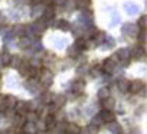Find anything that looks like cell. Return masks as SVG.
Masks as SVG:
<instances>
[{
	"label": "cell",
	"instance_id": "6da1fadb",
	"mask_svg": "<svg viewBox=\"0 0 147 134\" xmlns=\"http://www.w3.org/2000/svg\"><path fill=\"white\" fill-rule=\"evenodd\" d=\"M40 74H42V75H40V85L45 87V88L51 87V84H52V78H53L52 72H51L49 69H42Z\"/></svg>",
	"mask_w": 147,
	"mask_h": 134
},
{
	"label": "cell",
	"instance_id": "7a4b0ae2",
	"mask_svg": "<svg viewBox=\"0 0 147 134\" xmlns=\"http://www.w3.org/2000/svg\"><path fill=\"white\" fill-rule=\"evenodd\" d=\"M98 117L101 118L102 123H108V124L114 123V120H115V114L113 111H107V110H101L98 112Z\"/></svg>",
	"mask_w": 147,
	"mask_h": 134
},
{
	"label": "cell",
	"instance_id": "3957f363",
	"mask_svg": "<svg viewBox=\"0 0 147 134\" xmlns=\"http://www.w3.org/2000/svg\"><path fill=\"white\" fill-rule=\"evenodd\" d=\"M71 90H72V92H74V94H82V92H84V90H85V81H84V79H81V78L75 79V81L72 82Z\"/></svg>",
	"mask_w": 147,
	"mask_h": 134
},
{
	"label": "cell",
	"instance_id": "277c9868",
	"mask_svg": "<svg viewBox=\"0 0 147 134\" xmlns=\"http://www.w3.org/2000/svg\"><path fill=\"white\" fill-rule=\"evenodd\" d=\"M114 69H115V63H114L110 58L105 59V61L102 62V65H101V71L105 72V74H108V75H111V74L114 72Z\"/></svg>",
	"mask_w": 147,
	"mask_h": 134
},
{
	"label": "cell",
	"instance_id": "5b68a950",
	"mask_svg": "<svg viewBox=\"0 0 147 134\" xmlns=\"http://www.w3.org/2000/svg\"><path fill=\"white\" fill-rule=\"evenodd\" d=\"M55 127H56V117H55V114H48L45 117V130L49 131V130H52Z\"/></svg>",
	"mask_w": 147,
	"mask_h": 134
},
{
	"label": "cell",
	"instance_id": "8992f818",
	"mask_svg": "<svg viewBox=\"0 0 147 134\" xmlns=\"http://www.w3.org/2000/svg\"><path fill=\"white\" fill-rule=\"evenodd\" d=\"M130 82H131V81H128L127 78H120V79L117 81V88H118V91H120V92H128V91H130Z\"/></svg>",
	"mask_w": 147,
	"mask_h": 134
},
{
	"label": "cell",
	"instance_id": "52a82bcc",
	"mask_svg": "<svg viewBox=\"0 0 147 134\" xmlns=\"http://www.w3.org/2000/svg\"><path fill=\"white\" fill-rule=\"evenodd\" d=\"M144 88V82L141 79H136L133 82H130V91L128 92H133V94H138L141 90Z\"/></svg>",
	"mask_w": 147,
	"mask_h": 134
},
{
	"label": "cell",
	"instance_id": "ba28073f",
	"mask_svg": "<svg viewBox=\"0 0 147 134\" xmlns=\"http://www.w3.org/2000/svg\"><path fill=\"white\" fill-rule=\"evenodd\" d=\"M3 102H5V107L6 110H15V105H16V98L12 97V95H5L3 97Z\"/></svg>",
	"mask_w": 147,
	"mask_h": 134
},
{
	"label": "cell",
	"instance_id": "9c48e42d",
	"mask_svg": "<svg viewBox=\"0 0 147 134\" xmlns=\"http://www.w3.org/2000/svg\"><path fill=\"white\" fill-rule=\"evenodd\" d=\"M55 9H53V6H46L45 9H43V13H42V18L43 19H46V20H52L53 18H55Z\"/></svg>",
	"mask_w": 147,
	"mask_h": 134
},
{
	"label": "cell",
	"instance_id": "30bf717a",
	"mask_svg": "<svg viewBox=\"0 0 147 134\" xmlns=\"http://www.w3.org/2000/svg\"><path fill=\"white\" fill-rule=\"evenodd\" d=\"M22 130H23V134H36V124L26 121V123L23 124Z\"/></svg>",
	"mask_w": 147,
	"mask_h": 134
},
{
	"label": "cell",
	"instance_id": "8fae6325",
	"mask_svg": "<svg viewBox=\"0 0 147 134\" xmlns=\"http://www.w3.org/2000/svg\"><path fill=\"white\" fill-rule=\"evenodd\" d=\"M146 55V52H144V48L143 46H136V48H133V51H131V55L130 56H133L134 59H143V56Z\"/></svg>",
	"mask_w": 147,
	"mask_h": 134
},
{
	"label": "cell",
	"instance_id": "7c38bea8",
	"mask_svg": "<svg viewBox=\"0 0 147 134\" xmlns=\"http://www.w3.org/2000/svg\"><path fill=\"white\" fill-rule=\"evenodd\" d=\"M87 46H88V42H87L84 38H78V39L75 40V45H74V48H75L78 52H80V51H85V49H88Z\"/></svg>",
	"mask_w": 147,
	"mask_h": 134
},
{
	"label": "cell",
	"instance_id": "4fadbf2b",
	"mask_svg": "<svg viewBox=\"0 0 147 134\" xmlns=\"http://www.w3.org/2000/svg\"><path fill=\"white\" fill-rule=\"evenodd\" d=\"M65 131H66V134H80L81 128H80L77 124L69 123V124H66V127H65Z\"/></svg>",
	"mask_w": 147,
	"mask_h": 134
},
{
	"label": "cell",
	"instance_id": "5bb4252c",
	"mask_svg": "<svg viewBox=\"0 0 147 134\" xmlns=\"http://www.w3.org/2000/svg\"><path fill=\"white\" fill-rule=\"evenodd\" d=\"M52 102L56 105L58 110H61V108L63 107V104L66 102V97H65V95H56V97L52 100Z\"/></svg>",
	"mask_w": 147,
	"mask_h": 134
},
{
	"label": "cell",
	"instance_id": "9a60e30c",
	"mask_svg": "<svg viewBox=\"0 0 147 134\" xmlns=\"http://www.w3.org/2000/svg\"><path fill=\"white\" fill-rule=\"evenodd\" d=\"M114 107H115V101H114V98H107V100L102 101V110L113 111Z\"/></svg>",
	"mask_w": 147,
	"mask_h": 134
},
{
	"label": "cell",
	"instance_id": "2e32d148",
	"mask_svg": "<svg viewBox=\"0 0 147 134\" xmlns=\"http://www.w3.org/2000/svg\"><path fill=\"white\" fill-rule=\"evenodd\" d=\"M75 6L81 10H85L91 6V0H75Z\"/></svg>",
	"mask_w": 147,
	"mask_h": 134
},
{
	"label": "cell",
	"instance_id": "e0dca14e",
	"mask_svg": "<svg viewBox=\"0 0 147 134\" xmlns=\"http://www.w3.org/2000/svg\"><path fill=\"white\" fill-rule=\"evenodd\" d=\"M29 68H30V63L29 62H20V65H19V72L22 74V75H28V72H29Z\"/></svg>",
	"mask_w": 147,
	"mask_h": 134
},
{
	"label": "cell",
	"instance_id": "ac0fdd59",
	"mask_svg": "<svg viewBox=\"0 0 147 134\" xmlns=\"http://www.w3.org/2000/svg\"><path fill=\"white\" fill-rule=\"evenodd\" d=\"M12 58H13V55H10L9 52H5L2 56H0V59H2V63H3L5 66H10Z\"/></svg>",
	"mask_w": 147,
	"mask_h": 134
},
{
	"label": "cell",
	"instance_id": "d6986e66",
	"mask_svg": "<svg viewBox=\"0 0 147 134\" xmlns=\"http://www.w3.org/2000/svg\"><path fill=\"white\" fill-rule=\"evenodd\" d=\"M98 98H100L101 101H104V100L110 98V90H108L107 87H104V88H100V91H98Z\"/></svg>",
	"mask_w": 147,
	"mask_h": 134
},
{
	"label": "cell",
	"instance_id": "ffe728a7",
	"mask_svg": "<svg viewBox=\"0 0 147 134\" xmlns=\"http://www.w3.org/2000/svg\"><path fill=\"white\" fill-rule=\"evenodd\" d=\"M52 100H53V97H52L51 92L45 91V92L42 94V104H43V105H49V104L52 102Z\"/></svg>",
	"mask_w": 147,
	"mask_h": 134
},
{
	"label": "cell",
	"instance_id": "44dd1931",
	"mask_svg": "<svg viewBox=\"0 0 147 134\" xmlns=\"http://www.w3.org/2000/svg\"><path fill=\"white\" fill-rule=\"evenodd\" d=\"M115 55L118 56V59H120V61H124V59L130 58V52H128L127 49H120V51H117V53H115Z\"/></svg>",
	"mask_w": 147,
	"mask_h": 134
},
{
	"label": "cell",
	"instance_id": "7402d4cb",
	"mask_svg": "<svg viewBox=\"0 0 147 134\" xmlns=\"http://www.w3.org/2000/svg\"><path fill=\"white\" fill-rule=\"evenodd\" d=\"M56 28H59L61 30H69L71 29V25L66 22V20H58V23H56Z\"/></svg>",
	"mask_w": 147,
	"mask_h": 134
},
{
	"label": "cell",
	"instance_id": "603a6c76",
	"mask_svg": "<svg viewBox=\"0 0 147 134\" xmlns=\"http://www.w3.org/2000/svg\"><path fill=\"white\" fill-rule=\"evenodd\" d=\"M30 43H32V40H30L29 38H20V40H19V46H20V48H23V49L29 48V46H30Z\"/></svg>",
	"mask_w": 147,
	"mask_h": 134
},
{
	"label": "cell",
	"instance_id": "cb8c5ba5",
	"mask_svg": "<svg viewBox=\"0 0 147 134\" xmlns=\"http://www.w3.org/2000/svg\"><path fill=\"white\" fill-rule=\"evenodd\" d=\"M110 130H111L113 133H115V134H120V133H121V127H120V124H117V123H111Z\"/></svg>",
	"mask_w": 147,
	"mask_h": 134
},
{
	"label": "cell",
	"instance_id": "d4e9b609",
	"mask_svg": "<svg viewBox=\"0 0 147 134\" xmlns=\"http://www.w3.org/2000/svg\"><path fill=\"white\" fill-rule=\"evenodd\" d=\"M20 56H15L13 55V58H12V62H10V66H15V68H19V65H20Z\"/></svg>",
	"mask_w": 147,
	"mask_h": 134
},
{
	"label": "cell",
	"instance_id": "484cf974",
	"mask_svg": "<svg viewBox=\"0 0 147 134\" xmlns=\"http://www.w3.org/2000/svg\"><path fill=\"white\" fill-rule=\"evenodd\" d=\"M146 16H141L140 19H138V28L141 29V30H146Z\"/></svg>",
	"mask_w": 147,
	"mask_h": 134
},
{
	"label": "cell",
	"instance_id": "4316f807",
	"mask_svg": "<svg viewBox=\"0 0 147 134\" xmlns=\"http://www.w3.org/2000/svg\"><path fill=\"white\" fill-rule=\"evenodd\" d=\"M144 38H146V30H141L138 35V40H140V46L144 45Z\"/></svg>",
	"mask_w": 147,
	"mask_h": 134
},
{
	"label": "cell",
	"instance_id": "83f0119b",
	"mask_svg": "<svg viewBox=\"0 0 147 134\" xmlns=\"http://www.w3.org/2000/svg\"><path fill=\"white\" fill-rule=\"evenodd\" d=\"M56 111H58L56 105H55L53 102H51V104H49V114H53V112H56Z\"/></svg>",
	"mask_w": 147,
	"mask_h": 134
},
{
	"label": "cell",
	"instance_id": "f1b7e54d",
	"mask_svg": "<svg viewBox=\"0 0 147 134\" xmlns=\"http://www.w3.org/2000/svg\"><path fill=\"white\" fill-rule=\"evenodd\" d=\"M66 2H68V0H53V5H56V6H63Z\"/></svg>",
	"mask_w": 147,
	"mask_h": 134
},
{
	"label": "cell",
	"instance_id": "f546056e",
	"mask_svg": "<svg viewBox=\"0 0 147 134\" xmlns=\"http://www.w3.org/2000/svg\"><path fill=\"white\" fill-rule=\"evenodd\" d=\"M77 52H78V51H77L75 48H72V49H69V55H71L72 58H75V55H77Z\"/></svg>",
	"mask_w": 147,
	"mask_h": 134
},
{
	"label": "cell",
	"instance_id": "4dcf8cb0",
	"mask_svg": "<svg viewBox=\"0 0 147 134\" xmlns=\"http://www.w3.org/2000/svg\"><path fill=\"white\" fill-rule=\"evenodd\" d=\"M43 3H45L46 6H52V5H53V0H43Z\"/></svg>",
	"mask_w": 147,
	"mask_h": 134
},
{
	"label": "cell",
	"instance_id": "1f68e13d",
	"mask_svg": "<svg viewBox=\"0 0 147 134\" xmlns=\"http://www.w3.org/2000/svg\"><path fill=\"white\" fill-rule=\"evenodd\" d=\"M42 2H43V0H32V5H39Z\"/></svg>",
	"mask_w": 147,
	"mask_h": 134
},
{
	"label": "cell",
	"instance_id": "d6a6232c",
	"mask_svg": "<svg viewBox=\"0 0 147 134\" xmlns=\"http://www.w3.org/2000/svg\"><path fill=\"white\" fill-rule=\"evenodd\" d=\"M2 134H15V133H13L12 130H10V131H9V130H6V131H3Z\"/></svg>",
	"mask_w": 147,
	"mask_h": 134
},
{
	"label": "cell",
	"instance_id": "836d02e7",
	"mask_svg": "<svg viewBox=\"0 0 147 134\" xmlns=\"http://www.w3.org/2000/svg\"><path fill=\"white\" fill-rule=\"evenodd\" d=\"M20 134H23V133H20Z\"/></svg>",
	"mask_w": 147,
	"mask_h": 134
},
{
	"label": "cell",
	"instance_id": "e575fe53",
	"mask_svg": "<svg viewBox=\"0 0 147 134\" xmlns=\"http://www.w3.org/2000/svg\"><path fill=\"white\" fill-rule=\"evenodd\" d=\"M0 77H2V75H0Z\"/></svg>",
	"mask_w": 147,
	"mask_h": 134
}]
</instances>
